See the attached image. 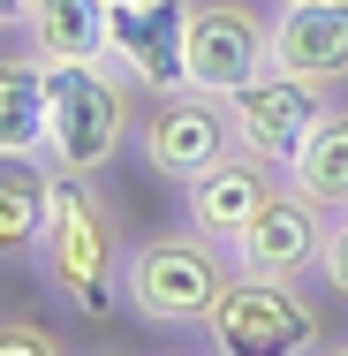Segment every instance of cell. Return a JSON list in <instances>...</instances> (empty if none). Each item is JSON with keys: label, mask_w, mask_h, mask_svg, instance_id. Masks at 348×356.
Wrapping results in <instances>:
<instances>
[{"label": "cell", "mask_w": 348, "mask_h": 356, "mask_svg": "<svg viewBox=\"0 0 348 356\" xmlns=\"http://www.w3.org/2000/svg\"><path fill=\"white\" fill-rule=\"evenodd\" d=\"M190 83L197 91H235L273 61V15L250 0H197L190 8Z\"/></svg>", "instance_id": "cell-6"}, {"label": "cell", "mask_w": 348, "mask_h": 356, "mask_svg": "<svg viewBox=\"0 0 348 356\" xmlns=\"http://www.w3.org/2000/svg\"><path fill=\"white\" fill-rule=\"evenodd\" d=\"M280 190H288V167L258 159V152H227L212 175H197V182L182 190V220H197L205 235L235 243V235H242V220H258Z\"/></svg>", "instance_id": "cell-11"}, {"label": "cell", "mask_w": 348, "mask_h": 356, "mask_svg": "<svg viewBox=\"0 0 348 356\" xmlns=\"http://www.w3.org/2000/svg\"><path fill=\"white\" fill-rule=\"evenodd\" d=\"M273 69L318 91L348 83V0H280L273 8Z\"/></svg>", "instance_id": "cell-10"}, {"label": "cell", "mask_w": 348, "mask_h": 356, "mask_svg": "<svg viewBox=\"0 0 348 356\" xmlns=\"http://www.w3.org/2000/svg\"><path fill=\"white\" fill-rule=\"evenodd\" d=\"M227 152H242V144H235V122H227V99H219V91L182 83V91H151V99H144V114H137V159L159 175V182L190 190V182L212 175Z\"/></svg>", "instance_id": "cell-5"}, {"label": "cell", "mask_w": 348, "mask_h": 356, "mask_svg": "<svg viewBox=\"0 0 348 356\" xmlns=\"http://www.w3.org/2000/svg\"><path fill=\"white\" fill-rule=\"evenodd\" d=\"M318 106H326V91H318V83H303V76H288V69H273V61L250 76V83H235V91H227L235 144H242V152H258V159H273V167L295 159V144L310 137Z\"/></svg>", "instance_id": "cell-7"}, {"label": "cell", "mask_w": 348, "mask_h": 356, "mask_svg": "<svg viewBox=\"0 0 348 356\" xmlns=\"http://www.w3.org/2000/svg\"><path fill=\"white\" fill-rule=\"evenodd\" d=\"M137 83L114 61H61L46 69V159L61 175H106L137 144Z\"/></svg>", "instance_id": "cell-3"}, {"label": "cell", "mask_w": 348, "mask_h": 356, "mask_svg": "<svg viewBox=\"0 0 348 356\" xmlns=\"http://www.w3.org/2000/svg\"><path fill=\"white\" fill-rule=\"evenodd\" d=\"M326 250V205H310L303 190H280L258 220H242V235L227 243L235 273H265V281H303L318 273Z\"/></svg>", "instance_id": "cell-9"}, {"label": "cell", "mask_w": 348, "mask_h": 356, "mask_svg": "<svg viewBox=\"0 0 348 356\" xmlns=\"http://www.w3.org/2000/svg\"><path fill=\"white\" fill-rule=\"evenodd\" d=\"M46 182H53V159L46 152H0V258H31L38 250Z\"/></svg>", "instance_id": "cell-14"}, {"label": "cell", "mask_w": 348, "mask_h": 356, "mask_svg": "<svg viewBox=\"0 0 348 356\" xmlns=\"http://www.w3.org/2000/svg\"><path fill=\"white\" fill-rule=\"evenodd\" d=\"M23 15H31V0H0V31H23Z\"/></svg>", "instance_id": "cell-18"}, {"label": "cell", "mask_w": 348, "mask_h": 356, "mask_svg": "<svg viewBox=\"0 0 348 356\" xmlns=\"http://www.w3.org/2000/svg\"><path fill=\"white\" fill-rule=\"evenodd\" d=\"M114 8H137V0H114Z\"/></svg>", "instance_id": "cell-19"}, {"label": "cell", "mask_w": 348, "mask_h": 356, "mask_svg": "<svg viewBox=\"0 0 348 356\" xmlns=\"http://www.w3.org/2000/svg\"><path fill=\"white\" fill-rule=\"evenodd\" d=\"M318 281L333 288V296H348V205H333V213H326V250H318Z\"/></svg>", "instance_id": "cell-16"}, {"label": "cell", "mask_w": 348, "mask_h": 356, "mask_svg": "<svg viewBox=\"0 0 348 356\" xmlns=\"http://www.w3.org/2000/svg\"><path fill=\"white\" fill-rule=\"evenodd\" d=\"M288 190H303L326 213L348 205V99H326L318 106L310 137L295 144V159H288Z\"/></svg>", "instance_id": "cell-13"}, {"label": "cell", "mask_w": 348, "mask_h": 356, "mask_svg": "<svg viewBox=\"0 0 348 356\" xmlns=\"http://www.w3.org/2000/svg\"><path fill=\"white\" fill-rule=\"evenodd\" d=\"M46 281L61 288V303L83 318H106L122 303V235H114V205L99 190V175H61L46 182V227H38V250Z\"/></svg>", "instance_id": "cell-1"}, {"label": "cell", "mask_w": 348, "mask_h": 356, "mask_svg": "<svg viewBox=\"0 0 348 356\" xmlns=\"http://www.w3.org/2000/svg\"><path fill=\"white\" fill-rule=\"evenodd\" d=\"M0 152H46V61L0 54Z\"/></svg>", "instance_id": "cell-15"}, {"label": "cell", "mask_w": 348, "mask_h": 356, "mask_svg": "<svg viewBox=\"0 0 348 356\" xmlns=\"http://www.w3.org/2000/svg\"><path fill=\"white\" fill-rule=\"evenodd\" d=\"M227 281H235L227 243L205 235L197 220H182V227H159V235H144L137 250H129L122 303L137 311L144 326H159V334H197Z\"/></svg>", "instance_id": "cell-2"}, {"label": "cell", "mask_w": 348, "mask_h": 356, "mask_svg": "<svg viewBox=\"0 0 348 356\" xmlns=\"http://www.w3.org/2000/svg\"><path fill=\"white\" fill-rule=\"evenodd\" d=\"M114 38V0H31L23 15V46L61 69V61H106Z\"/></svg>", "instance_id": "cell-12"}, {"label": "cell", "mask_w": 348, "mask_h": 356, "mask_svg": "<svg viewBox=\"0 0 348 356\" xmlns=\"http://www.w3.org/2000/svg\"><path fill=\"white\" fill-rule=\"evenodd\" d=\"M197 334H205V349H219V356H303V349H326L318 303L303 296V281H265V273H235Z\"/></svg>", "instance_id": "cell-4"}, {"label": "cell", "mask_w": 348, "mask_h": 356, "mask_svg": "<svg viewBox=\"0 0 348 356\" xmlns=\"http://www.w3.org/2000/svg\"><path fill=\"white\" fill-rule=\"evenodd\" d=\"M0 356H61V334H46L31 318H0Z\"/></svg>", "instance_id": "cell-17"}, {"label": "cell", "mask_w": 348, "mask_h": 356, "mask_svg": "<svg viewBox=\"0 0 348 356\" xmlns=\"http://www.w3.org/2000/svg\"><path fill=\"white\" fill-rule=\"evenodd\" d=\"M190 8L197 0H137V8H114V38H106V61L151 91H182L190 83Z\"/></svg>", "instance_id": "cell-8"}]
</instances>
